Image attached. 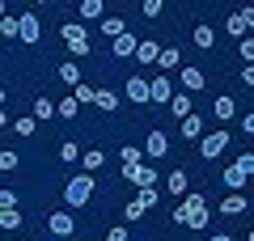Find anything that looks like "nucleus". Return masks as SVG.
<instances>
[{"label":"nucleus","mask_w":254,"mask_h":241,"mask_svg":"<svg viewBox=\"0 0 254 241\" xmlns=\"http://www.w3.org/2000/svg\"><path fill=\"white\" fill-rule=\"evenodd\" d=\"M93 195V174H76V178H68V186H64V203L68 207H85Z\"/></svg>","instance_id":"obj_1"},{"label":"nucleus","mask_w":254,"mask_h":241,"mask_svg":"<svg viewBox=\"0 0 254 241\" xmlns=\"http://www.w3.org/2000/svg\"><path fill=\"white\" fill-rule=\"evenodd\" d=\"M60 38H64V47H68L72 60H85V55H89V34H85V26H72V21H68V26L60 30Z\"/></svg>","instance_id":"obj_2"},{"label":"nucleus","mask_w":254,"mask_h":241,"mask_svg":"<svg viewBox=\"0 0 254 241\" xmlns=\"http://www.w3.org/2000/svg\"><path fill=\"white\" fill-rule=\"evenodd\" d=\"M148 207H157V186H140V190H136V199L123 207V216H127V220H144Z\"/></svg>","instance_id":"obj_3"},{"label":"nucleus","mask_w":254,"mask_h":241,"mask_svg":"<svg viewBox=\"0 0 254 241\" xmlns=\"http://www.w3.org/2000/svg\"><path fill=\"white\" fill-rule=\"evenodd\" d=\"M123 178L131 182V186H157V170L148 165V161H136V165H123Z\"/></svg>","instance_id":"obj_4"},{"label":"nucleus","mask_w":254,"mask_h":241,"mask_svg":"<svg viewBox=\"0 0 254 241\" xmlns=\"http://www.w3.org/2000/svg\"><path fill=\"white\" fill-rule=\"evenodd\" d=\"M17 38H21L26 47H34L38 38H43V26H38V13H21V17H17Z\"/></svg>","instance_id":"obj_5"},{"label":"nucleus","mask_w":254,"mask_h":241,"mask_svg":"<svg viewBox=\"0 0 254 241\" xmlns=\"http://www.w3.org/2000/svg\"><path fill=\"white\" fill-rule=\"evenodd\" d=\"M225 148H229V131H212V135H203V140H199V157H203V161L220 157Z\"/></svg>","instance_id":"obj_6"},{"label":"nucleus","mask_w":254,"mask_h":241,"mask_svg":"<svg viewBox=\"0 0 254 241\" xmlns=\"http://www.w3.org/2000/svg\"><path fill=\"white\" fill-rule=\"evenodd\" d=\"M47 229H51V237H72L76 220H72V212L64 207V212H51V216H47Z\"/></svg>","instance_id":"obj_7"},{"label":"nucleus","mask_w":254,"mask_h":241,"mask_svg":"<svg viewBox=\"0 0 254 241\" xmlns=\"http://www.w3.org/2000/svg\"><path fill=\"white\" fill-rule=\"evenodd\" d=\"M136 43H140V38L123 30L119 38H110V55H115V60H131V55H136Z\"/></svg>","instance_id":"obj_8"},{"label":"nucleus","mask_w":254,"mask_h":241,"mask_svg":"<svg viewBox=\"0 0 254 241\" xmlns=\"http://www.w3.org/2000/svg\"><path fill=\"white\" fill-rule=\"evenodd\" d=\"M123 93H127L131 102H136V106H148V80H144V76H127Z\"/></svg>","instance_id":"obj_9"},{"label":"nucleus","mask_w":254,"mask_h":241,"mask_svg":"<svg viewBox=\"0 0 254 241\" xmlns=\"http://www.w3.org/2000/svg\"><path fill=\"white\" fill-rule=\"evenodd\" d=\"M170 98H174V85H170V76H153V80H148V102H161V106H165Z\"/></svg>","instance_id":"obj_10"},{"label":"nucleus","mask_w":254,"mask_h":241,"mask_svg":"<svg viewBox=\"0 0 254 241\" xmlns=\"http://www.w3.org/2000/svg\"><path fill=\"white\" fill-rule=\"evenodd\" d=\"M178 80H182V89H187V93H195V89H203V85H208L203 68H182V72H178Z\"/></svg>","instance_id":"obj_11"},{"label":"nucleus","mask_w":254,"mask_h":241,"mask_svg":"<svg viewBox=\"0 0 254 241\" xmlns=\"http://www.w3.org/2000/svg\"><path fill=\"white\" fill-rule=\"evenodd\" d=\"M220 212H225V216H242V212H250V203H246L242 190H229V199L220 203Z\"/></svg>","instance_id":"obj_12"},{"label":"nucleus","mask_w":254,"mask_h":241,"mask_svg":"<svg viewBox=\"0 0 254 241\" xmlns=\"http://www.w3.org/2000/svg\"><path fill=\"white\" fill-rule=\"evenodd\" d=\"M144 152H148V157H165V152H170V140H165V131H148Z\"/></svg>","instance_id":"obj_13"},{"label":"nucleus","mask_w":254,"mask_h":241,"mask_svg":"<svg viewBox=\"0 0 254 241\" xmlns=\"http://www.w3.org/2000/svg\"><path fill=\"white\" fill-rule=\"evenodd\" d=\"M165 186H170V195H187V190H190L187 170H174V174H165Z\"/></svg>","instance_id":"obj_14"},{"label":"nucleus","mask_w":254,"mask_h":241,"mask_svg":"<svg viewBox=\"0 0 254 241\" xmlns=\"http://www.w3.org/2000/svg\"><path fill=\"white\" fill-rule=\"evenodd\" d=\"M157 55H161V47H157L153 38H140L136 43V60L140 63H157Z\"/></svg>","instance_id":"obj_15"},{"label":"nucleus","mask_w":254,"mask_h":241,"mask_svg":"<svg viewBox=\"0 0 254 241\" xmlns=\"http://www.w3.org/2000/svg\"><path fill=\"white\" fill-rule=\"evenodd\" d=\"M55 76H60L64 85H68V89H72V85H81V68H76V60L60 63V68H55Z\"/></svg>","instance_id":"obj_16"},{"label":"nucleus","mask_w":254,"mask_h":241,"mask_svg":"<svg viewBox=\"0 0 254 241\" xmlns=\"http://www.w3.org/2000/svg\"><path fill=\"white\" fill-rule=\"evenodd\" d=\"M190 38H195V47H203V51L216 47V30H212V26H195V30H190Z\"/></svg>","instance_id":"obj_17"},{"label":"nucleus","mask_w":254,"mask_h":241,"mask_svg":"<svg viewBox=\"0 0 254 241\" xmlns=\"http://www.w3.org/2000/svg\"><path fill=\"white\" fill-rule=\"evenodd\" d=\"M182 135H187V140H199V135H203V119L199 115H187V119H182Z\"/></svg>","instance_id":"obj_18"},{"label":"nucleus","mask_w":254,"mask_h":241,"mask_svg":"<svg viewBox=\"0 0 254 241\" xmlns=\"http://www.w3.org/2000/svg\"><path fill=\"white\" fill-rule=\"evenodd\" d=\"M165 106L174 110V119H187V115H190V98H187V93H174V98L165 102Z\"/></svg>","instance_id":"obj_19"},{"label":"nucleus","mask_w":254,"mask_h":241,"mask_svg":"<svg viewBox=\"0 0 254 241\" xmlns=\"http://www.w3.org/2000/svg\"><path fill=\"white\" fill-rule=\"evenodd\" d=\"M98 26H102V34H106V38H119V34H123V17H98Z\"/></svg>","instance_id":"obj_20"},{"label":"nucleus","mask_w":254,"mask_h":241,"mask_svg":"<svg viewBox=\"0 0 254 241\" xmlns=\"http://www.w3.org/2000/svg\"><path fill=\"white\" fill-rule=\"evenodd\" d=\"M93 106H98V110H106V115H110V110L119 106V93H115V89H98V98H93Z\"/></svg>","instance_id":"obj_21"},{"label":"nucleus","mask_w":254,"mask_h":241,"mask_svg":"<svg viewBox=\"0 0 254 241\" xmlns=\"http://www.w3.org/2000/svg\"><path fill=\"white\" fill-rule=\"evenodd\" d=\"M212 110H216L220 123H229V119L237 115V102H233V98H216V106H212Z\"/></svg>","instance_id":"obj_22"},{"label":"nucleus","mask_w":254,"mask_h":241,"mask_svg":"<svg viewBox=\"0 0 254 241\" xmlns=\"http://www.w3.org/2000/svg\"><path fill=\"white\" fill-rule=\"evenodd\" d=\"M246 182H250V178H246L237 165H229V170H225V186H229V190H246Z\"/></svg>","instance_id":"obj_23"},{"label":"nucleus","mask_w":254,"mask_h":241,"mask_svg":"<svg viewBox=\"0 0 254 241\" xmlns=\"http://www.w3.org/2000/svg\"><path fill=\"white\" fill-rule=\"evenodd\" d=\"M76 110H81V102H76L72 93H68L64 102H55V115H60V119H76Z\"/></svg>","instance_id":"obj_24"},{"label":"nucleus","mask_w":254,"mask_h":241,"mask_svg":"<svg viewBox=\"0 0 254 241\" xmlns=\"http://www.w3.org/2000/svg\"><path fill=\"white\" fill-rule=\"evenodd\" d=\"M102 161H106V157H102L98 148H89V152H81V170L93 174V170H102Z\"/></svg>","instance_id":"obj_25"},{"label":"nucleus","mask_w":254,"mask_h":241,"mask_svg":"<svg viewBox=\"0 0 254 241\" xmlns=\"http://www.w3.org/2000/svg\"><path fill=\"white\" fill-rule=\"evenodd\" d=\"M34 119H43V123L55 119V102L51 98H34Z\"/></svg>","instance_id":"obj_26"},{"label":"nucleus","mask_w":254,"mask_h":241,"mask_svg":"<svg viewBox=\"0 0 254 241\" xmlns=\"http://www.w3.org/2000/svg\"><path fill=\"white\" fill-rule=\"evenodd\" d=\"M106 4H102V0H81V17H89V21H98V17H106Z\"/></svg>","instance_id":"obj_27"},{"label":"nucleus","mask_w":254,"mask_h":241,"mask_svg":"<svg viewBox=\"0 0 254 241\" xmlns=\"http://www.w3.org/2000/svg\"><path fill=\"white\" fill-rule=\"evenodd\" d=\"M157 63H161V68L170 72V68H178V63H182V55L174 51V47H161V55H157Z\"/></svg>","instance_id":"obj_28"},{"label":"nucleus","mask_w":254,"mask_h":241,"mask_svg":"<svg viewBox=\"0 0 254 241\" xmlns=\"http://www.w3.org/2000/svg\"><path fill=\"white\" fill-rule=\"evenodd\" d=\"M72 98L81 102V106H89V102L98 98V89H93V85H85V80H81V85H72Z\"/></svg>","instance_id":"obj_29"},{"label":"nucleus","mask_w":254,"mask_h":241,"mask_svg":"<svg viewBox=\"0 0 254 241\" xmlns=\"http://www.w3.org/2000/svg\"><path fill=\"white\" fill-rule=\"evenodd\" d=\"M17 224H21L17 207H0V229H17Z\"/></svg>","instance_id":"obj_30"},{"label":"nucleus","mask_w":254,"mask_h":241,"mask_svg":"<svg viewBox=\"0 0 254 241\" xmlns=\"http://www.w3.org/2000/svg\"><path fill=\"white\" fill-rule=\"evenodd\" d=\"M34 127H38V119L26 115V119H17V123H13V131H17V135H34Z\"/></svg>","instance_id":"obj_31"},{"label":"nucleus","mask_w":254,"mask_h":241,"mask_svg":"<svg viewBox=\"0 0 254 241\" xmlns=\"http://www.w3.org/2000/svg\"><path fill=\"white\" fill-rule=\"evenodd\" d=\"M237 51H242V60H246V63H254V38H250V34H242V38H237Z\"/></svg>","instance_id":"obj_32"},{"label":"nucleus","mask_w":254,"mask_h":241,"mask_svg":"<svg viewBox=\"0 0 254 241\" xmlns=\"http://www.w3.org/2000/svg\"><path fill=\"white\" fill-rule=\"evenodd\" d=\"M119 157H123V165H136V161H144V148H136V144H127V148L119 152Z\"/></svg>","instance_id":"obj_33"},{"label":"nucleus","mask_w":254,"mask_h":241,"mask_svg":"<svg viewBox=\"0 0 254 241\" xmlns=\"http://www.w3.org/2000/svg\"><path fill=\"white\" fill-rule=\"evenodd\" d=\"M0 38H17V17H9V13L0 17Z\"/></svg>","instance_id":"obj_34"},{"label":"nucleus","mask_w":254,"mask_h":241,"mask_svg":"<svg viewBox=\"0 0 254 241\" xmlns=\"http://www.w3.org/2000/svg\"><path fill=\"white\" fill-rule=\"evenodd\" d=\"M225 26H229V34H233V38H242V34H246V21H242V13H229V21H225Z\"/></svg>","instance_id":"obj_35"},{"label":"nucleus","mask_w":254,"mask_h":241,"mask_svg":"<svg viewBox=\"0 0 254 241\" xmlns=\"http://www.w3.org/2000/svg\"><path fill=\"white\" fill-rule=\"evenodd\" d=\"M233 165H237V170L246 174V178H254V152H242V157H237Z\"/></svg>","instance_id":"obj_36"},{"label":"nucleus","mask_w":254,"mask_h":241,"mask_svg":"<svg viewBox=\"0 0 254 241\" xmlns=\"http://www.w3.org/2000/svg\"><path fill=\"white\" fill-rule=\"evenodd\" d=\"M76 157H81L76 140H64V144H60V161H76Z\"/></svg>","instance_id":"obj_37"},{"label":"nucleus","mask_w":254,"mask_h":241,"mask_svg":"<svg viewBox=\"0 0 254 241\" xmlns=\"http://www.w3.org/2000/svg\"><path fill=\"white\" fill-rule=\"evenodd\" d=\"M0 170H4V174H9V170H17V152H13V148H4V152H0Z\"/></svg>","instance_id":"obj_38"},{"label":"nucleus","mask_w":254,"mask_h":241,"mask_svg":"<svg viewBox=\"0 0 254 241\" xmlns=\"http://www.w3.org/2000/svg\"><path fill=\"white\" fill-rule=\"evenodd\" d=\"M140 9H144V17H161V9H165V0H144V4H140Z\"/></svg>","instance_id":"obj_39"},{"label":"nucleus","mask_w":254,"mask_h":241,"mask_svg":"<svg viewBox=\"0 0 254 241\" xmlns=\"http://www.w3.org/2000/svg\"><path fill=\"white\" fill-rule=\"evenodd\" d=\"M242 21H246V34H250V30H254V4H246V9H242Z\"/></svg>","instance_id":"obj_40"},{"label":"nucleus","mask_w":254,"mask_h":241,"mask_svg":"<svg viewBox=\"0 0 254 241\" xmlns=\"http://www.w3.org/2000/svg\"><path fill=\"white\" fill-rule=\"evenodd\" d=\"M0 207H17V195L13 190H0Z\"/></svg>","instance_id":"obj_41"},{"label":"nucleus","mask_w":254,"mask_h":241,"mask_svg":"<svg viewBox=\"0 0 254 241\" xmlns=\"http://www.w3.org/2000/svg\"><path fill=\"white\" fill-rule=\"evenodd\" d=\"M170 220H174V224H187V207L178 203V207H174V212H170Z\"/></svg>","instance_id":"obj_42"},{"label":"nucleus","mask_w":254,"mask_h":241,"mask_svg":"<svg viewBox=\"0 0 254 241\" xmlns=\"http://www.w3.org/2000/svg\"><path fill=\"white\" fill-rule=\"evenodd\" d=\"M106 241H127V229H110V233H106Z\"/></svg>","instance_id":"obj_43"},{"label":"nucleus","mask_w":254,"mask_h":241,"mask_svg":"<svg viewBox=\"0 0 254 241\" xmlns=\"http://www.w3.org/2000/svg\"><path fill=\"white\" fill-rule=\"evenodd\" d=\"M242 80H246V85H250V89H254V63H246V72H242Z\"/></svg>","instance_id":"obj_44"},{"label":"nucleus","mask_w":254,"mask_h":241,"mask_svg":"<svg viewBox=\"0 0 254 241\" xmlns=\"http://www.w3.org/2000/svg\"><path fill=\"white\" fill-rule=\"evenodd\" d=\"M242 127H246V131L254 135V110H246V119H242Z\"/></svg>","instance_id":"obj_45"},{"label":"nucleus","mask_w":254,"mask_h":241,"mask_svg":"<svg viewBox=\"0 0 254 241\" xmlns=\"http://www.w3.org/2000/svg\"><path fill=\"white\" fill-rule=\"evenodd\" d=\"M4 13H9V4H4V0H0V17H4Z\"/></svg>","instance_id":"obj_46"},{"label":"nucleus","mask_w":254,"mask_h":241,"mask_svg":"<svg viewBox=\"0 0 254 241\" xmlns=\"http://www.w3.org/2000/svg\"><path fill=\"white\" fill-rule=\"evenodd\" d=\"M4 98H9V93H4V85H0V106H4Z\"/></svg>","instance_id":"obj_47"},{"label":"nucleus","mask_w":254,"mask_h":241,"mask_svg":"<svg viewBox=\"0 0 254 241\" xmlns=\"http://www.w3.org/2000/svg\"><path fill=\"white\" fill-rule=\"evenodd\" d=\"M212 241H233V237H225V233H220V237H212Z\"/></svg>","instance_id":"obj_48"},{"label":"nucleus","mask_w":254,"mask_h":241,"mask_svg":"<svg viewBox=\"0 0 254 241\" xmlns=\"http://www.w3.org/2000/svg\"><path fill=\"white\" fill-rule=\"evenodd\" d=\"M4 119H9V115H4V110H0V127H4Z\"/></svg>","instance_id":"obj_49"},{"label":"nucleus","mask_w":254,"mask_h":241,"mask_svg":"<svg viewBox=\"0 0 254 241\" xmlns=\"http://www.w3.org/2000/svg\"><path fill=\"white\" fill-rule=\"evenodd\" d=\"M34 4H51V0H34Z\"/></svg>","instance_id":"obj_50"},{"label":"nucleus","mask_w":254,"mask_h":241,"mask_svg":"<svg viewBox=\"0 0 254 241\" xmlns=\"http://www.w3.org/2000/svg\"><path fill=\"white\" fill-rule=\"evenodd\" d=\"M246 241H254V229H250V237H246Z\"/></svg>","instance_id":"obj_51"}]
</instances>
